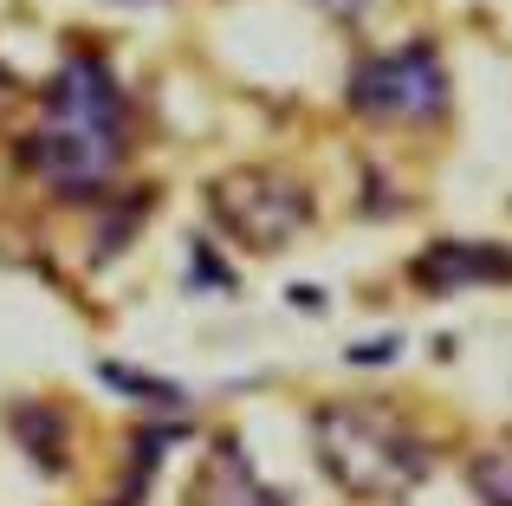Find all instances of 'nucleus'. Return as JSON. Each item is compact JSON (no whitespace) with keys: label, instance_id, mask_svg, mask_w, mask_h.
<instances>
[{"label":"nucleus","instance_id":"f257e3e1","mask_svg":"<svg viewBox=\"0 0 512 506\" xmlns=\"http://www.w3.org/2000/svg\"><path fill=\"white\" fill-rule=\"evenodd\" d=\"M130 150V111H124V91L111 85L98 59H72L59 78H52L46 104H39V124L26 137V156L33 169L46 176L52 195H98L104 182L117 176Z\"/></svg>","mask_w":512,"mask_h":506},{"label":"nucleus","instance_id":"f03ea898","mask_svg":"<svg viewBox=\"0 0 512 506\" xmlns=\"http://www.w3.org/2000/svg\"><path fill=\"white\" fill-rule=\"evenodd\" d=\"M318 461L344 494H409L428 474V442L383 403L318 409Z\"/></svg>","mask_w":512,"mask_h":506},{"label":"nucleus","instance_id":"7ed1b4c3","mask_svg":"<svg viewBox=\"0 0 512 506\" xmlns=\"http://www.w3.org/2000/svg\"><path fill=\"white\" fill-rule=\"evenodd\" d=\"M350 104L363 117H435L448 111V72L435 46H402L389 59H370L350 85Z\"/></svg>","mask_w":512,"mask_h":506},{"label":"nucleus","instance_id":"20e7f679","mask_svg":"<svg viewBox=\"0 0 512 506\" xmlns=\"http://www.w3.org/2000/svg\"><path fill=\"white\" fill-rule=\"evenodd\" d=\"M214 215L227 221V234L247 247H286L292 234L312 221V202H305L299 182H279V176H227L214 182Z\"/></svg>","mask_w":512,"mask_h":506},{"label":"nucleus","instance_id":"39448f33","mask_svg":"<svg viewBox=\"0 0 512 506\" xmlns=\"http://www.w3.org/2000/svg\"><path fill=\"white\" fill-rule=\"evenodd\" d=\"M195 506H286V500H279L273 487L247 468V455H240V448H214L208 474H201Z\"/></svg>","mask_w":512,"mask_h":506},{"label":"nucleus","instance_id":"423d86ee","mask_svg":"<svg viewBox=\"0 0 512 506\" xmlns=\"http://www.w3.org/2000/svg\"><path fill=\"white\" fill-rule=\"evenodd\" d=\"M506 260L500 247H435L422 253V286H480V279H500Z\"/></svg>","mask_w":512,"mask_h":506}]
</instances>
